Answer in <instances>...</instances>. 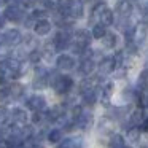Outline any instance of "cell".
<instances>
[{"label":"cell","instance_id":"cell-42","mask_svg":"<svg viewBox=\"0 0 148 148\" xmlns=\"http://www.w3.org/2000/svg\"><path fill=\"white\" fill-rule=\"evenodd\" d=\"M143 10H145V11H147V13H148V0H147V2H145V5H143Z\"/></svg>","mask_w":148,"mask_h":148},{"label":"cell","instance_id":"cell-23","mask_svg":"<svg viewBox=\"0 0 148 148\" xmlns=\"http://www.w3.org/2000/svg\"><path fill=\"white\" fill-rule=\"evenodd\" d=\"M40 53H42V58H45L46 61H51V58L54 56V53H56L54 43H53V42L45 43V46H43V48L40 49Z\"/></svg>","mask_w":148,"mask_h":148},{"label":"cell","instance_id":"cell-10","mask_svg":"<svg viewBox=\"0 0 148 148\" xmlns=\"http://www.w3.org/2000/svg\"><path fill=\"white\" fill-rule=\"evenodd\" d=\"M26 119H27V113L24 108H19V107H14L13 110H10V121L13 124L18 126H24L26 124Z\"/></svg>","mask_w":148,"mask_h":148},{"label":"cell","instance_id":"cell-24","mask_svg":"<svg viewBox=\"0 0 148 148\" xmlns=\"http://www.w3.org/2000/svg\"><path fill=\"white\" fill-rule=\"evenodd\" d=\"M108 147L110 148H126L124 137H123V135H119V134H113L112 137H110Z\"/></svg>","mask_w":148,"mask_h":148},{"label":"cell","instance_id":"cell-20","mask_svg":"<svg viewBox=\"0 0 148 148\" xmlns=\"http://www.w3.org/2000/svg\"><path fill=\"white\" fill-rule=\"evenodd\" d=\"M10 92H11V99L13 100H19L24 97V92H26V88L21 83H13L10 86Z\"/></svg>","mask_w":148,"mask_h":148},{"label":"cell","instance_id":"cell-16","mask_svg":"<svg viewBox=\"0 0 148 148\" xmlns=\"http://www.w3.org/2000/svg\"><path fill=\"white\" fill-rule=\"evenodd\" d=\"M94 70H96V61H94V59H81L80 65H78V72H80L81 75L89 77Z\"/></svg>","mask_w":148,"mask_h":148},{"label":"cell","instance_id":"cell-9","mask_svg":"<svg viewBox=\"0 0 148 148\" xmlns=\"http://www.w3.org/2000/svg\"><path fill=\"white\" fill-rule=\"evenodd\" d=\"M115 69H116L115 58L108 56V58L100 59V62H99V73H100V77H102V75H110Z\"/></svg>","mask_w":148,"mask_h":148},{"label":"cell","instance_id":"cell-8","mask_svg":"<svg viewBox=\"0 0 148 148\" xmlns=\"http://www.w3.org/2000/svg\"><path fill=\"white\" fill-rule=\"evenodd\" d=\"M75 64H77V61H75L73 56H70V54H61L56 59V67H58L59 70H64V72L73 70Z\"/></svg>","mask_w":148,"mask_h":148},{"label":"cell","instance_id":"cell-15","mask_svg":"<svg viewBox=\"0 0 148 148\" xmlns=\"http://www.w3.org/2000/svg\"><path fill=\"white\" fill-rule=\"evenodd\" d=\"M51 23H49L48 19H40V21H37V24H35V27H34V32H35V35H38V37H45V35H48L49 32H51Z\"/></svg>","mask_w":148,"mask_h":148},{"label":"cell","instance_id":"cell-19","mask_svg":"<svg viewBox=\"0 0 148 148\" xmlns=\"http://www.w3.org/2000/svg\"><path fill=\"white\" fill-rule=\"evenodd\" d=\"M145 116H143V110L142 108H137L134 110V112L131 113V118H129V124L132 126V127H140L142 123L145 121Z\"/></svg>","mask_w":148,"mask_h":148},{"label":"cell","instance_id":"cell-25","mask_svg":"<svg viewBox=\"0 0 148 148\" xmlns=\"http://www.w3.org/2000/svg\"><path fill=\"white\" fill-rule=\"evenodd\" d=\"M62 137H64V134H62L61 129H51V131L46 134V138H48L49 143H61Z\"/></svg>","mask_w":148,"mask_h":148},{"label":"cell","instance_id":"cell-35","mask_svg":"<svg viewBox=\"0 0 148 148\" xmlns=\"http://www.w3.org/2000/svg\"><path fill=\"white\" fill-rule=\"evenodd\" d=\"M11 46L5 45V43H0V59H10L11 56Z\"/></svg>","mask_w":148,"mask_h":148},{"label":"cell","instance_id":"cell-18","mask_svg":"<svg viewBox=\"0 0 148 148\" xmlns=\"http://www.w3.org/2000/svg\"><path fill=\"white\" fill-rule=\"evenodd\" d=\"M148 35V24L147 21H142V23H138L137 26H135V43L138 42H143L145 38H147Z\"/></svg>","mask_w":148,"mask_h":148},{"label":"cell","instance_id":"cell-2","mask_svg":"<svg viewBox=\"0 0 148 148\" xmlns=\"http://www.w3.org/2000/svg\"><path fill=\"white\" fill-rule=\"evenodd\" d=\"M49 84H51V88L54 89L56 94L64 96V94L70 92V89L73 88V80H72V77H69V75H58L56 72H51Z\"/></svg>","mask_w":148,"mask_h":148},{"label":"cell","instance_id":"cell-38","mask_svg":"<svg viewBox=\"0 0 148 148\" xmlns=\"http://www.w3.org/2000/svg\"><path fill=\"white\" fill-rule=\"evenodd\" d=\"M7 119H10V112L2 105L0 107V121H7Z\"/></svg>","mask_w":148,"mask_h":148},{"label":"cell","instance_id":"cell-41","mask_svg":"<svg viewBox=\"0 0 148 148\" xmlns=\"http://www.w3.org/2000/svg\"><path fill=\"white\" fill-rule=\"evenodd\" d=\"M3 24H5V18H0V29L3 27Z\"/></svg>","mask_w":148,"mask_h":148},{"label":"cell","instance_id":"cell-30","mask_svg":"<svg viewBox=\"0 0 148 148\" xmlns=\"http://www.w3.org/2000/svg\"><path fill=\"white\" fill-rule=\"evenodd\" d=\"M140 134H142V131L138 127H129L127 129V140L135 143V142L140 140Z\"/></svg>","mask_w":148,"mask_h":148},{"label":"cell","instance_id":"cell-31","mask_svg":"<svg viewBox=\"0 0 148 148\" xmlns=\"http://www.w3.org/2000/svg\"><path fill=\"white\" fill-rule=\"evenodd\" d=\"M8 100H11L10 86H2V88H0V103H2V105H5Z\"/></svg>","mask_w":148,"mask_h":148},{"label":"cell","instance_id":"cell-11","mask_svg":"<svg viewBox=\"0 0 148 148\" xmlns=\"http://www.w3.org/2000/svg\"><path fill=\"white\" fill-rule=\"evenodd\" d=\"M134 11V5L131 3V0H118L116 3V13L119 18H129Z\"/></svg>","mask_w":148,"mask_h":148},{"label":"cell","instance_id":"cell-26","mask_svg":"<svg viewBox=\"0 0 148 148\" xmlns=\"http://www.w3.org/2000/svg\"><path fill=\"white\" fill-rule=\"evenodd\" d=\"M81 97H83V103H84V105H89V107L94 105V103L97 102V99H99V96H97V89L81 94Z\"/></svg>","mask_w":148,"mask_h":148},{"label":"cell","instance_id":"cell-14","mask_svg":"<svg viewBox=\"0 0 148 148\" xmlns=\"http://www.w3.org/2000/svg\"><path fill=\"white\" fill-rule=\"evenodd\" d=\"M97 18H99V24H102V26H112L113 23H115V14H113V10H110L108 7H103L102 10L99 11V14H97Z\"/></svg>","mask_w":148,"mask_h":148},{"label":"cell","instance_id":"cell-7","mask_svg":"<svg viewBox=\"0 0 148 148\" xmlns=\"http://www.w3.org/2000/svg\"><path fill=\"white\" fill-rule=\"evenodd\" d=\"M26 107L29 110H32V112H43L46 108V99L43 96H38V94L30 96L26 100Z\"/></svg>","mask_w":148,"mask_h":148},{"label":"cell","instance_id":"cell-32","mask_svg":"<svg viewBox=\"0 0 148 148\" xmlns=\"http://www.w3.org/2000/svg\"><path fill=\"white\" fill-rule=\"evenodd\" d=\"M48 119V116H46V113H43V112H34V115H32V124H43V123Z\"/></svg>","mask_w":148,"mask_h":148},{"label":"cell","instance_id":"cell-28","mask_svg":"<svg viewBox=\"0 0 148 148\" xmlns=\"http://www.w3.org/2000/svg\"><path fill=\"white\" fill-rule=\"evenodd\" d=\"M107 30H105V26L102 24H94L92 27V38H97V40H102L105 37Z\"/></svg>","mask_w":148,"mask_h":148},{"label":"cell","instance_id":"cell-43","mask_svg":"<svg viewBox=\"0 0 148 148\" xmlns=\"http://www.w3.org/2000/svg\"><path fill=\"white\" fill-rule=\"evenodd\" d=\"M24 0H14V3H23Z\"/></svg>","mask_w":148,"mask_h":148},{"label":"cell","instance_id":"cell-36","mask_svg":"<svg viewBox=\"0 0 148 148\" xmlns=\"http://www.w3.org/2000/svg\"><path fill=\"white\" fill-rule=\"evenodd\" d=\"M127 54H135L137 53V43L135 42H127L126 43V49H124Z\"/></svg>","mask_w":148,"mask_h":148},{"label":"cell","instance_id":"cell-13","mask_svg":"<svg viewBox=\"0 0 148 148\" xmlns=\"http://www.w3.org/2000/svg\"><path fill=\"white\" fill-rule=\"evenodd\" d=\"M73 38L77 43L83 46H89L91 40H92V32H89L88 29H77L73 32Z\"/></svg>","mask_w":148,"mask_h":148},{"label":"cell","instance_id":"cell-12","mask_svg":"<svg viewBox=\"0 0 148 148\" xmlns=\"http://www.w3.org/2000/svg\"><path fill=\"white\" fill-rule=\"evenodd\" d=\"M77 127L78 129H81V131H88V129L92 126V123H94V116H92V113L91 112H83L80 116L77 118Z\"/></svg>","mask_w":148,"mask_h":148},{"label":"cell","instance_id":"cell-40","mask_svg":"<svg viewBox=\"0 0 148 148\" xmlns=\"http://www.w3.org/2000/svg\"><path fill=\"white\" fill-rule=\"evenodd\" d=\"M45 2H46V0H34V3H40V5H45Z\"/></svg>","mask_w":148,"mask_h":148},{"label":"cell","instance_id":"cell-5","mask_svg":"<svg viewBox=\"0 0 148 148\" xmlns=\"http://www.w3.org/2000/svg\"><path fill=\"white\" fill-rule=\"evenodd\" d=\"M72 37H73V34H72V32H67V30H59V32L54 35V38H53V43H54L56 51H65L67 48H70Z\"/></svg>","mask_w":148,"mask_h":148},{"label":"cell","instance_id":"cell-4","mask_svg":"<svg viewBox=\"0 0 148 148\" xmlns=\"http://www.w3.org/2000/svg\"><path fill=\"white\" fill-rule=\"evenodd\" d=\"M49 78H51V72H48V69L45 67H37L35 77H34L32 86L34 89H45L49 86Z\"/></svg>","mask_w":148,"mask_h":148},{"label":"cell","instance_id":"cell-29","mask_svg":"<svg viewBox=\"0 0 148 148\" xmlns=\"http://www.w3.org/2000/svg\"><path fill=\"white\" fill-rule=\"evenodd\" d=\"M62 2H64V0H46L45 2L46 11H54V13H58L61 5H62Z\"/></svg>","mask_w":148,"mask_h":148},{"label":"cell","instance_id":"cell-27","mask_svg":"<svg viewBox=\"0 0 148 148\" xmlns=\"http://www.w3.org/2000/svg\"><path fill=\"white\" fill-rule=\"evenodd\" d=\"M137 86H138V91H145L148 89V69L143 72H140L138 75V81H137Z\"/></svg>","mask_w":148,"mask_h":148},{"label":"cell","instance_id":"cell-33","mask_svg":"<svg viewBox=\"0 0 148 148\" xmlns=\"http://www.w3.org/2000/svg\"><path fill=\"white\" fill-rule=\"evenodd\" d=\"M86 49H88V46H83V45H80V43H77V42H73L70 45V51L73 53V54L81 56V58H83V54L86 53Z\"/></svg>","mask_w":148,"mask_h":148},{"label":"cell","instance_id":"cell-17","mask_svg":"<svg viewBox=\"0 0 148 148\" xmlns=\"http://www.w3.org/2000/svg\"><path fill=\"white\" fill-rule=\"evenodd\" d=\"M64 115H65V107L62 105V103L54 105L51 110H48V113H46V116H48V121H56V123H58Z\"/></svg>","mask_w":148,"mask_h":148},{"label":"cell","instance_id":"cell-34","mask_svg":"<svg viewBox=\"0 0 148 148\" xmlns=\"http://www.w3.org/2000/svg\"><path fill=\"white\" fill-rule=\"evenodd\" d=\"M27 61H29L30 64H38V62L42 61V53H40V49H34V51H30Z\"/></svg>","mask_w":148,"mask_h":148},{"label":"cell","instance_id":"cell-1","mask_svg":"<svg viewBox=\"0 0 148 148\" xmlns=\"http://www.w3.org/2000/svg\"><path fill=\"white\" fill-rule=\"evenodd\" d=\"M61 16L70 18V19H80L84 14V5L81 0H64L58 11Z\"/></svg>","mask_w":148,"mask_h":148},{"label":"cell","instance_id":"cell-39","mask_svg":"<svg viewBox=\"0 0 148 148\" xmlns=\"http://www.w3.org/2000/svg\"><path fill=\"white\" fill-rule=\"evenodd\" d=\"M11 0H0V7H5V5H10Z\"/></svg>","mask_w":148,"mask_h":148},{"label":"cell","instance_id":"cell-37","mask_svg":"<svg viewBox=\"0 0 148 148\" xmlns=\"http://www.w3.org/2000/svg\"><path fill=\"white\" fill-rule=\"evenodd\" d=\"M35 24H37V19L32 16V14H29V16L24 19V27L26 29H30V27H35Z\"/></svg>","mask_w":148,"mask_h":148},{"label":"cell","instance_id":"cell-6","mask_svg":"<svg viewBox=\"0 0 148 148\" xmlns=\"http://www.w3.org/2000/svg\"><path fill=\"white\" fill-rule=\"evenodd\" d=\"M23 38L24 37L21 35V32L18 29H8L2 34L0 37V43H5L8 46H16L19 43H23Z\"/></svg>","mask_w":148,"mask_h":148},{"label":"cell","instance_id":"cell-22","mask_svg":"<svg viewBox=\"0 0 148 148\" xmlns=\"http://www.w3.org/2000/svg\"><path fill=\"white\" fill-rule=\"evenodd\" d=\"M112 94H113V83H112V81H108V83H105V84H103V88H102V96H100V102H102L103 105H108Z\"/></svg>","mask_w":148,"mask_h":148},{"label":"cell","instance_id":"cell-3","mask_svg":"<svg viewBox=\"0 0 148 148\" xmlns=\"http://www.w3.org/2000/svg\"><path fill=\"white\" fill-rule=\"evenodd\" d=\"M3 18L8 19V21H11V23H21V21L24 23V19L27 18L26 8H24L21 3H14L13 2L11 5H8V7L5 8Z\"/></svg>","mask_w":148,"mask_h":148},{"label":"cell","instance_id":"cell-21","mask_svg":"<svg viewBox=\"0 0 148 148\" xmlns=\"http://www.w3.org/2000/svg\"><path fill=\"white\" fill-rule=\"evenodd\" d=\"M116 43H118V37H116V34H113V32H107L105 37L102 38V46L107 48V49L115 48Z\"/></svg>","mask_w":148,"mask_h":148}]
</instances>
